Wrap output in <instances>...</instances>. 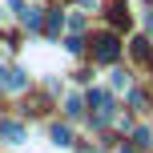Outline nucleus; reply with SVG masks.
<instances>
[{
    "instance_id": "obj_6",
    "label": "nucleus",
    "mask_w": 153,
    "mask_h": 153,
    "mask_svg": "<svg viewBox=\"0 0 153 153\" xmlns=\"http://www.w3.org/2000/svg\"><path fill=\"white\" fill-rule=\"evenodd\" d=\"M133 56H137L141 65H153V48H149V40H145V36L133 40Z\"/></svg>"
},
{
    "instance_id": "obj_9",
    "label": "nucleus",
    "mask_w": 153,
    "mask_h": 153,
    "mask_svg": "<svg viewBox=\"0 0 153 153\" xmlns=\"http://www.w3.org/2000/svg\"><path fill=\"white\" fill-rule=\"evenodd\" d=\"M113 89H129V73L117 69V73H113Z\"/></svg>"
},
{
    "instance_id": "obj_7",
    "label": "nucleus",
    "mask_w": 153,
    "mask_h": 153,
    "mask_svg": "<svg viewBox=\"0 0 153 153\" xmlns=\"http://www.w3.org/2000/svg\"><path fill=\"white\" fill-rule=\"evenodd\" d=\"M61 28H65V12H48V32L56 36Z\"/></svg>"
},
{
    "instance_id": "obj_3",
    "label": "nucleus",
    "mask_w": 153,
    "mask_h": 153,
    "mask_svg": "<svg viewBox=\"0 0 153 153\" xmlns=\"http://www.w3.org/2000/svg\"><path fill=\"white\" fill-rule=\"evenodd\" d=\"M0 85H4L8 93H24V89H28V73H24V69H4Z\"/></svg>"
},
{
    "instance_id": "obj_12",
    "label": "nucleus",
    "mask_w": 153,
    "mask_h": 153,
    "mask_svg": "<svg viewBox=\"0 0 153 153\" xmlns=\"http://www.w3.org/2000/svg\"><path fill=\"white\" fill-rule=\"evenodd\" d=\"M145 24H149V36H153V12H149V16H145Z\"/></svg>"
},
{
    "instance_id": "obj_1",
    "label": "nucleus",
    "mask_w": 153,
    "mask_h": 153,
    "mask_svg": "<svg viewBox=\"0 0 153 153\" xmlns=\"http://www.w3.org/2000/svg\"><path fill=\"white\" fill-rule=\"evenodd\" d=\"M93 45H97V48H93V56H97V61H105V65H109V61H117V53H121V45H117L113 32H101Z\"/></svg>"
},
{
    "instance_id": "obj_2",
    "label": "nucleus",
    "mask_w": 153,
    "mask_h": 153,
    "mask_svg": "<svg viewBox=\"0 0 153 153\" xmlns=\"http://www.w3.org/2000/svg\"><path fill=\"white\" fill-rule=\"evenodd\" d=\"M0 137H4L8 145H24V141H28V129H24L20 121H0Z\"/></svg>"
},
{
    "instance_id": "obj_10",
    "label": "nucleus",
    "mask_w": 153,
    "mask_h": 153,
    "mask_svg": "<svg viewBox=\"0 0 153 153\" xmlns=\"http://www.w3.org/2000/svg\"><path fill=\"white\" fill-rule=\"evenodd\" d=\"M65 113H73V117H76V113H81V97H76V93H73V97H69V101H65Z\"/></svg>"
},
{
    "instance_id": "obj_5",
    "label": "nucleus",
    "mask_w": 153,
    "mask_h": 153,
    "mask_svg": "<svg viewBox=\"0 0 153 153\" xmlns=\"http://www.w3.org/2000/svg\"><path fill=\"white\" fill-rule=\"evenodd\" d=\"M48 137H53V145H61V149L73 145V129H69V125H53V133H48Z\"/></svg>"
},
{
    "instance_id": "obj_11",
    "label": "nucleus",
    "mask_w": 153,
    "mask_h": 153,
    "mask_svg": "<svg viewBox=\"0 0 153 153\" xmlns=\"http://www.w3.org/2000/svg\"><path fill=\"white\" fill-rule=\"evenodd\" d=\"M65 48H69V53H81L85 40H81V36H69V40H65Z\"/></svg>"
},
{
    "instance_id": "obj_8",
    "label": "nucleus",
    "mask_w": 153,
    "mask_h": 153,
    "mask_svg": "<svg viewBox=\"0 0 153 153\" xmlns=\"http://www.w3.org/2000/svg\"><path fill=\"white\" fill-rule=\"evenodd\" d=\"M113 24H117V28H125V24H129V12H125V4H117V8H113Z\"/></svg>"
},
{
    "instance_id": "obj_4",
    "label": "nucleus",
    "mask_w": 153,
    "mask_h": 153,
    "mask_svg": "<svg viewBox=\"0 0 153 153\" xmlns=\"http://www.w3.org/2000/svg\"><path fill=\"white\" fill-rule=\"evenodd\" d=\"M20 24H24L28 32H36L40 24H45V12H40V8H28V4H24V12H20Z\"/></svg>"
}]
</instances>
